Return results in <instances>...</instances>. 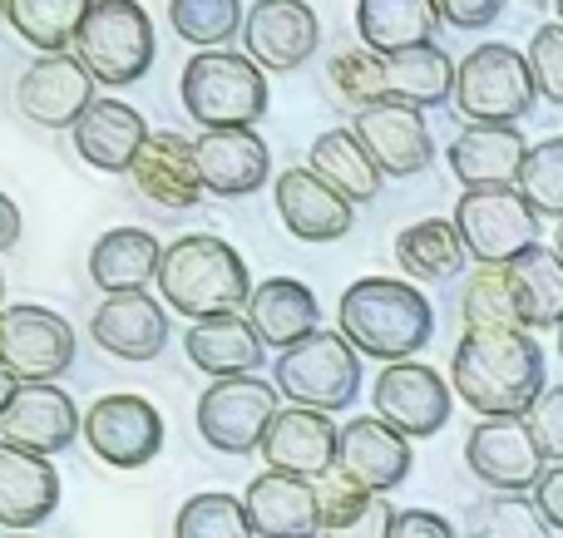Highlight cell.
I'll return each mask as SVG.
<instances>
[{
    "mask_svg": "<svg viewBox=\"0 0 563 538\" xmlns=\"http://www.w3.org/2000/svg\"><path fill=\"white\" fill-rule=\"evenodd\" d=\"M336 332L371 361H416L435 336V306L400 277H361L341 292Z\"/></svg>",
    "mask_w": 563,
    "mask_h": 538,
    "instance_id": "7a4b0ae2",
    "label": "cell"
},
{
    "mask_svg": "<svg viewBox=\"0 0 563 538\" xmlns=\"http://www.w3.org/2000/svg\"><path fill=\"white\" fill-rule=\"evenodd\" d=\"M460 316L465 332H529L509 267H475L460 292Z\"/></svg>",
    "mask_w": 563,
    "mask_h": 538,
    "instance_id": "d590c367",
    "label": "cell"
},
{
    "mask_svg": "<svg viewBox=\"0 0 563 538\" xmlns=\"http://www.w3.org/2000/svg\"><path fill=\"white\" fill-rule=\"evenodd\" d=\"M390 538H455V524L435 509H400Z\"/></svg>",
    "mask_w": 563,
    "mask_h": 538,
    "instance_id": "c3c4849f",
    "label": "cell"
},
{
    "mask_svg": "<svg viewBox=\"0 0 563 538\" xmlns=\"http://www.w3.org/2000/svg\"><path fill=\"white\" fill-rule=\"evenodd\" d=\"M184 351H188V361L203 376H213V381H238V376H253L257 366H263L267 346L243 312H228V316L188 322Z\"/></svg>",
    "mask_w": 563,
    "mask_h": 538,
    "instance_id": "f546056e",
    "label": "cell"
},
{
    "mask_svg": "<svg viewBox=\"0 0 563 538\" xmlns=\"http://www.w3.org/2000/svg\"><path fill=\"white\" fill-rule=\"evenodd\" d=\"M164 306L184 312L188 322L203 316L247 312L253 302V277L238 247H228L213 233H184L164 247V272H158Z\"/></svg>",
    "mask_w": 563,
    "mask_h": 538,
    "instance_id": "3957f363",
    "label": "cell"
},
{
    "mask_svg": "<svg viewBox=\"0 0 563 538\" xmlns=\"http://www.w3.org/2000/svg\"><path fill=\"white\" fill-rule=\"evenodd\" d=\"M336 470L346 480H356L371 494H390L410 480L416 470V450L400 430H390L380 415H356L341 425V445H336Z\"/></svg>",
    "mask_w": 563,
    "mask_h": 538,
    "instance_id": "2e32d148",
    "label": "cell"
},
{
    "mask_svg": "<svg viewBox=\"0 0 563 538\" xmlns=\"http://www.w3.org/2000/svg\"><path fill=\"white\" fill-rule=\"evenodd\" d=\"M396 262L410 282H450L465 272L470 247L460 237L455 217H420L396 233Z\"/></svg>",
    "mask_w": 563,
    "mask_h": 538,
    "instance_id": "1f68e13d",
    "label": "cell"
},
{
    "mask_svg": "<svg viewBox=\"0 0 563 538\" xmlns=\"http://www.w3.org/2000/svg\"><path fill=\"white\" fill-rule=\"evenodd\" d=\"M529 69H534V85L549 104H563V25H539L529 40Z\"/></svg>",
    "mask_w": 563,
    "mask_h": 538,
    "instance_id": "7bdbcfd3",
    "label": "cell"
},
{
    "mask_svg": "<svg viewBox=\"0 0 563 538\" xmlns=\"http://www.w3.org/2000/svg\"><path fill=\"white\" fill-rule=\"evenodd\" d=\"M273 203H277L282 227L297 243H341L356 227V203H346L311 168H282L273 183Z\"/></svg>",
    "mask_w": 563,
    "mask_h": 538,
    "instance_id": "ac0fdd59",
    "label": "cell"
},
{
    "mask_svg": "<svg viewBox=\"0 0 563 538\" xmlns=\"http://www.w3.org/2000/svg\"><path fill=\"white\" fill-rule=\"evenodd\" d=\"M247 519L257 538H317L321 534V504L317 484L297 480V474L263 470L243 494Z\"/></svg>",
    "mask_w": 563,
    "mask_h": 538,
    "instance_id": "484cf974",
    "label": "cell"
},
{
    "mask_svg": "<svg viewBox=\"0 0 563 538\" xmlns=\"http://www.w3.org/2000/svg\"><path fill=\"white\" fill-rule=\"evenodd\" d=\"M282 411L277 385L257 381V376H238V381H213L198 395V435L208 450L218 455H253L263 450L267 430H273Z\"/></svg>",
    "mask_w": 563,
    "mask_h": 538,
    "instance_id": "9c48e42d",
    "label": "cell"
},
{
    "mask_svg": "<svg viewBox=\"0 0 563 538\" xmlns=\"http://www.w3.org/2000/svg\"><path fill=\"white\" fill-rule=\"evenodd\" d=\"M525 421H529V435H534L539 455H544L549 464H563V385H549Z\"/></svg>",
    "mask_w": 563,
    "mask_h": 538,
    "instance_id": "f6af8a7d",
    "label": "cell"
},
{
    "mask_svg": "<svg viewBox=\"0 0 563 538\" xmlns=\"http://www.w3.org/2000/svg\"><path fill=\"white\" fill-rule=\"evenodd\" d=\"M69 55L95 75V85L124 89L154 69V55H158L154 20H148V10L139 0H95V10H89Z\"/></svg>",
    "mask_w": 563,
    "mask_h": 538,
    "instance_id": "5b68a950",
    "label": "cell"
},
{
    "mask_svg": "<svg viewBox=\"0 0 563 538\" xmlns=\"http://www.w3.org/2000/svg\"><path fill=\"white\" fill-rule=\"evenodd\" d=\"M539 85L529 55L515 45H479L460 59L455 69V99L450 104L470 124H519L534 109Z\"/></svg>",
    "mask_w": 563,
    "mask_h": 538,
    "instance_id": "52a82bcc",
    "label": "cell"
},
{
    "mask_svg": "<svg viewBox=\"0 0 563 538\" xmlns=\"http://www.w3.org/2000/svg\"><path fill=\"white\" fill-rule=\"evenodd\" d=\"M529 148L534 144H525V128L515 124H470L450 144V173L460 178L465 193H475V188H515L519 173H525Z\"/></svg>",
    "mask_w": 563,
    "mask_h": 538,
    "instance_id": "603a6c76",
    "label": "cell"
},
{
    "mask_svg": "<svg viewBox=\"0 0 563 538\" xmlns=\"http://www.w3.org/2000/svg\"><path fill=\"white\" fill-rule=\"evenodd\" d=\"M20 243V208L10 203V193H0V253Z\"/></svg>",
    "mask_w": 563,
    "mask_h": 538,
    "instance_id": "f907efd6",
    "label": "cell"
},
{
    "mask_svg": "<svg viewBox=\"0 0 563 538\" xmlns=\"http://www.w3.org/2000/svg\"><path fill=\"white\" fill-rule=\"evenodd\" d=\"M95 99V75L75 55H40L15 79V109L40 128H75Z\"/></svg>",
    "mask_w": 563,
    "mask_h": 538,
    "instance_id": "5bb4252c",
    "label": "cell"
},
{
    "mask_svg": "<svg viewBox=\"0 0 563 538\" xmlns=\"http://www.w3.org/2000/svg\"><path fill=\"white\" fill-rule=\"evenodd\" d=\"M519 193L539 217H559L563 223V138H544L529 148L525 173H519Z\"/></svg>",
    "mask_w": 563,
    "mask_h": 538,
    "instance_id": "ab89813d",
    "label": "cell"
},
{
    "mask_svg": "<svg viewBox=\"0 0 563 538\" xmlns=\"http://www.w3.org/2000/svg\"><path fill=\"white\" fill-rule=\"evenodd\" d=\"M559 361H563V322H559Z\"/></svg>",
    "mask_w": 563,
    "mask_h": 538,
    "instance_id": "db71d44e",
    "label": "cell"
},
{
    "mask_svg": "<svg viewBox=\"0 0 563 538\" xmlns=\"http://www.w3.org/2000/svg\"><path fill=\"white\" fill-rule=\"evenodd\" d=\"M450 385L479 421H525L544 385L534 332H465L450 356Z\"/></svg>",
    "mask_w": 563,
    "mask_h": 538,
    "instance_id": "6da1fadb",
    "label": "cell"
},
{
    "mask_svg": "<svg viewBox=\"0 0 563 538\" xmlns=\"http://www.w3.org/2000/svg\"><path fill=\"white\" fill-rule=\"evenodd\" d=\"M321 40L317 10L307 0H257L243 20V49L267 69V75H291L311 59Z\"/></svg>",
    "mask_w": 563,
    "mask_h": 538,
    "instance_id": "9a60e30c",
    "label": "cell"
},
{
    "mask_svg": "<svg viewBox=\"0 0 563 538\" xmlns=\"http://www.w3.org/2000/svg\"><path fill=\"white\" fill-rule=\"evenodd\" d=\"M129 178H134L139 198H148L158 213H184V208H198V198L208 193L203 173H198V148L188 144L184 134H168V128L148 134L144 154L134 158Z\"/></svg>",
    "mask_w": 563,
    "mask_h": 538,
    "instance_id": "44dd1931",
    "label": "cell"
},
{
    "mask_svg": "<svg viewBox=\"0 0 563 538\" xmlns=\"http://www.w3.org/2000/svg\"><path fill=\"white\" fill-rule=\"evenodd\" d=\"M317 484V504H321V529H336V524H346V519H356L361 509H366L376 494L371 490H361L356 480H346L341 470H331V474H321V480H311Z\"/></svg>",
    "mask_w": 563,
    "mask_h": 538,
    "instance_id": "ee69618b",
    "label": "cell"
},
{
    "mask_svg": "<svg viewBox=\"0 0 563 538\" xmlns=\"http://www.w3.org/2000/svg\"><path fill=\"white\" fill-rule=\"evenodd\" d=\"M534 504H539V514L549 519V529L563 534V464H549L544 470V480L534 484Z\"/></svg>",
    "mask_w": 563,
    "mask_h": 538,
    "instance_id": "681fc988",
    "label": "cell"
},
{
    "mask_svg": "<svg viewBox=\"0 0 563 538\" xmlns=\"http://www.w3.org/2000/svg\"><path fill=\"white\" fill-rule=\"evenodd\" d=\"M529 5H554V0H529Z\"/></svg>",
    "mask_w": 563,
    "mask_h": 538,
    "instance_id": "9f6ffc18",
    "label": "cell"
},
{
    "mask_svg": "<svg viewBox=\"0 0 563 538\" xmlns=\"http://www.w3.org/2000/svg\"><path fill=\"white\" fill-rule=\"evenodd\" d=\"M0 20H5V0H0Z\"/></svg>",
    "mask_w": 563,
    "mask_h": 538,
    "instance_id": "680465c9",
    "label": "cell"
},
{
    "mask_svg": "<svg viewBox=\"0 0 563 538\" xmlns=\"http://www.w3.org/2000/svg\"><path fill=\"white\" fill-rule=\"evenodd\" d=\"M0 296H5V277H0Z\"/></svg>",
    "mask_w": 563,
    "mask_h": 538,
    "instance_id": "6f0895ef",
    "label": "cell"
},
{
    "mask_svg": "<svg viewBox=\"0 0 563 538\" xmlns=\"http://www.w3.org/2000/svg\"><path fill=\"white\" fill-rule=\"evenodd\" d=\"M554 10H559V25H563V0H554Z\"/></svg>",
    "mask_w": 563,
    "mask_h": 538,
    "instance_id": "11a10c76",
    "label": "cell"
},
{
    "mask_svg": "<svg viewBox=\"0 0 563 538\" xmlns=\"http://www.w3.org/2000/svg\"><path fill=\"white\" fill-rule=\"evenodd\" d=\"M440 20L455 30H485L505 15V0H435Z\"/></svg>",
    "mask_w": 563,
    "mask_h": 538,
    "instance_id": "7dc6e473",
    "label": "cell"
},
{
    "mask_svg": "<svg viewBox=\"0 0 563 538\" xmlns=\"http://www.w3.org/2000/svg\"><path fill=\"white\" fill-rule=\"evenodd\" d=\"M396 514L400 509H390L386 494H376V500H371L356 519L336 524V529H321V538H390V529H396Z\"/></svg>",
    "mask_w": 563,
    "mask_h": 538,
    "instance_id": "bcb514c9",
    "label": "cell"
},
{
    "mask_svg": "<svg viewBox=\"0 0 563 538\" xmlns=\"http://www.w3.org/2000/svg\"><path fill=\"white\" fill-rule=\"evenodd\" d=\"M243 316L253 322V332L263 336L267 351H277V356L321 332V302L297 277H267V282H257Z\"/></svg>",
    "mask_w": 563,
    "mask_h": 538,
    "instance_id": "4316f807",
    "label": "cell"
},
{
    "mask_svg": "<svg viewBox=\"0 0 563 538\" xmlns=\"http://www.w3.org/2000/svg\"><path fill=\"white\" fill-rule=\"evenodd\" d=\"M336 445H341V425L321 411L307 405H282L273 430L263 440V460L277 474H297V480H321L336 470Z\"/></svg>",
    "mask_w": 563,
    "mask_h": 538,
    "instance_id": "d6986e66",
    "label": "cell"
},
{
    "mask_svg": "<svg viewBox=\"0 0 563 538\" xmlns=\"http://www.w3.org/2000/svg\"><path fill=\"white\" fill-rule=\"evenodd\" d=\"M475 529L479 538H554L549 519L539 514L534 494H495L475 514Z\"/></svg>",
    "mask_w": 563,
    "mask_h": 538,
    "instance_id": "b9f144b4",
    "label": "cell"
},
{
    "mask_svg": "<svg viewBox=\"0 0 563 538\" xmlns=\"http://www.w3.org/2000/svg\"><path fill=\"white\" fill-rule=\"evenodd\" d=\"M164 272V243L148 227H109L95 247H89V282L104 296H129L158 287Z\"/></svg>",
    "mask_w": 563,
    "mask_h": 538,
    "instance_id": "83f0119b",
    "label": "cell"
},
{
    "mask_svg": "<svg viewBox=\"0 0 563 538\" xmlns=\"http://www.w3.org/2000/svg\"><path fill=\"white\" fill-rule=\"evenodd\" d=\"M15 538H40V534H15Z\"/></svg>",
    "mask_w": 563,
    "mask_h": 538,
    "instance_id": "91938a15",
    "label": "cell"
},
{
    "mask_svg": "<svg viewBox=\"0 0 563 538\" xmlns=\"http://www.w3.org/2000/svg\"><path fill=\"white\" fill-rule=\"evenodd\" d=\"M371 405L376 415L400 430L406 440H430L450 425V411H455V385L435 371V366L420 361H396L380 366L376 385H371Z\"/></svg>",
    "mask_w": 563,
    "mask_h": 538,
    "instance_id": "8fae6325",
    "label": "cell"
},
{
    "mask_svg": "<svg viewBox=\"0 0 563 538\" xmlns=\"http://www.w3.org/2000/svg\"><path fill=\"white\" fill-rule=\"evenodd\" d=\"M168 20H174L178 40L198 49L233 45V35H243L247 5L243 0H168Z\"/></svg>",
    "mask_w": 563,
    "mask_h": 538,
    "instance_id": "f35d334b",
    "label": "cell"
},
{
    "mask_svg": "<svg viewBox=\"0 0 563 538\" xmlns=\"http://www.w3.org/2000/svg\"><path fill=\"white\" fill-rule=\"evenodd\" d=\"M440 5L435 0H356V35L371 55H400V49L435 45Z\"/></svg>",
    "mask_w": 563,
    "mask_h": 538,
    "instance_id": "4dcf8cb0",
    "label": "cell"
},
{
    "mask_svg": "<svg viewBox=\"0 0 563 538\" xmlns=\"http://www.w3.org/2000/svg\"><path fill=\"white\" fill-rule=\"evenodd\" d=\"M69 134H75L79 158L89 168H99V173H129L148 144L144 114L134 104H124V99H95V109Z\"/></svg>",
    "mask_w": 563,
    "mask_h": 538,
    "instance_id": "f1b7e54d",
    "label": "cell"
},
{
    "mask_svg": "<svg viewBox=\"0 0 563 538\" xmlns=\"http://www.w3.org/2000/svg\"><path fill=\"white\" fill-rule=\"evenodd\" d=\"M59 509V470L45 455L0 440V529L35 534Z\"/></svg>",
    "mask_w": 563,
    "mask_h": 538,
    "instance_id": "d4e9b609",
    "label": "cell"
},
{
    "mask_svg": "<svg viewBox=\"0 0 563 538\" xmlns=\"http://www.w3.org/2000/svg\"><path fill=\"white\" fill-rule=\"evenodd\" d=\"M351 128H356L361 148L376 158V168L386 178H416L435 164L430 124H426V114L410 104H390V99L386 104H371V109H361Z\"/></svg>",
    "mask_w": 563,
    "mask_h": 538,
    "instance_id": "e0dca14e",
    "label": "cell"
},
{
    "mask_svg": "<svg viewBox=\"0 0 563 538\" xmlns=\"http://www.w3.org/2000/svg\"><path fill=\"white\" fill-rule=\"evenodd\" d=\"M174 538H257V534H253V519H247V504L238 494L203 490L178 504Z\"/></svg>",
    "mask_w": 563,
    "mask_h": 538,
    "instance_id": "74e56055",
    "label": "cell"
},
{
    "mask_svg": "<svg viewBox=\"0 0 563 538\" xmlns=\"http://www.w3.org/2000/svg\"><path fill=\"white\" fill-rule=\"evenodd\" d=\"M15 391H20V381H15V376H10V366L0 361V415L10 411V401H15Z\"/></svg>",
    "mask_w": 563,
    "mask_h": 538,
    "instance_id": "816d5d0a",
    "label": "cell"
},
{
    "mask_svg": "<svg viewBox=\"0 0 563 538\" xmlns=\"http://www.w3.org/2000/svg\"><path fill=\"white\" fill-rule=\"evenodd\" d=\"M99 351L119 356V361H154L168 346V306L154 302L148 292H129V296H104L99 312L89 316Z\"/></svg>",
    "mask_w": 563,
    "mask_h": 538,
    "instance_id": "cb8c5ba5",
    "label": "cell"
},
{
    "mask_svg": "<svg viewBox=\"0 0 563 538\" xmlns=\"http://www.w3.org/2000/svg\"><path fill=\"white\" fill-rule=\"evenodd\" d=\"M455 227L479 267H509L529 247H539V213L525 203L519 188H475V193H460Z\"/></svg>",
    "mask_w": 563,
    "mask_h": 538,
    "instance_id": "ba28073f",
    "label": "cell"
},
{
    "mask_svg": "<svg viewBox=\"0 0 563 538\" xmlns=\"http://www.w3.org/2000/svg\"><path fill=\"white\" fill-rule=\"evenodd\" d=\"M95 0H5V20L40 55H69Z\"/></svg>",
    "mask_w": 563,
    "mask_h": 538,
    "instance_id": "e575fe53",
    "label": "cell"
},
{
    "mask_svg": "<svg viewBox=\"0 0 563 538\" xmlns=\"http://www.w3.org/2000/svg\"><path fill=\"white\" fill-rule=\"evenodd\" d=\"M178 99L208 134V128H257L267 119L273 89H267V69L247 49H198L184 65Z\"/></svg>",
    "mask_w": 563,
    "mask_h": 538,
    "instance_id": "277c9868",
    "label": "cell"
},
{
    "mask_svg": "<svg viewBox=\"0 0 563 538\" xmlns=\"http://www.w3.org/2000/svg\"><path fill=\"white\" fill-rule=\"evenodd\" d=\"M307 168L317 178H327V183L336 188L346 203H376V198H380V178H386L376 168V158L361 148L356 128H327V134H317Z\"/></svg>",
    "mask_w": 563,
    "mask_h": 538,
    "instance_id": "836d02e7",
    "label": "cell"
},
{
    "mask_svg": "<svg viewBox=\"0 0 563 538\" xmlns=\"http://www.w3.org/2000/svg\"><path fill=\"white\" fill-rule=\"evenodd\" d=\"M509 277H515L519 306H525V326H554L563 322V257L554 247H529L519 262H509Z\"/></svg>",
    "mask_w": 563,
    "mask_h": 538,
    "instance_id": "8d00e7d4",
    "label": "cell"
},
{
    "mask_svg": "<svg viewBox=\"0 0 563 538\" xmlns=\"http://www.w3.org/2000/svg\"><path fill=\"white\" fill-rule=\"evenodd\" d=\"M554 253L563 257V223H559V233H554Z\"/></svg>",
    "mask_w": 563,
    "mask_h": 538,
    "instance_id": "f5cc1de1",
    "label": "cell"
},
{
    "mask_svg": "<svg viewBox=\"0 0 563 538\" xmlns=\"http://www.w3.org/2000/svg\"><path fill=\"white\" fill-rule=\"evenodd\" d=\"M455 59L440 45H420V49H400L386 55V99L390 104H410V109H435L455 99Z\"/></svg>",
    "mask_w": 563,
    "mask_h": 538,
    "instance_id": "d6a6232c",
    "label": "cell"
},
{
    "mask_svg": "<svg viewBox=\"0 0 563 538\" xmlns=\"http://www.w3.org/2000/svg\"><path fill=\"white\" fill-rule=\"evenodd\" d=\"M465 464L495 494H534V484L549 470L529 435V421H479L465 440Z\"/></svg>",
    "mask_w": 563,
    "mask_h": 538,
    "instance_id": "4fadbf2b",
    "label": "cell"
},
{
    "mask_svg": "<svg viewBox=\"0 0 563 538\" xmlns=\"http://www.w3.org/2000/svg\"><path fill=\"white\" fill-rule=\"evenodd\" d=\"M75 435H85V415L59 385H20L10 411L0 415V440L20 445L30 455H45V460L69 450Z\"/></svg>",
    "mask_w": 563,
    "mask_h": 538,
    "instance_id": "ffe728a7",
    "label": "cell"
},
{
    "mask_svg": "<svg viewBox=\"0 0 563 538\" xmlns=\"http://www.w3.org/2000/svg\"><path fill=\"white\" fill-rule=\"evenodd\" d=\"M273 385L287 405H307V411L336 415V411H346L361 391V351L341 332H317L301 346L277 356Z\"/></svg>",
    "mask_w": 563,
    "mask_h": 538,
    "instance_id": "8992f818",
    "label": "cell"
},
{
    "mask_svg": "<svg viewBox=\"0 0 563 538\" xmlns=\"http://www.w3.org/2000/svg\"><path fill=\"white\" fill-rule=\"evenodd\" d=\"M0 361L20 385H55L75 366V332L59 312L20 302L0 312Z\"/></svg>",
    "mask_w": 563,
    "mask_h": 538,
    "instance_id": "30bf717a",
    "label": "cell"
},
{
    "mask_svg": "<svg viewBox=\"0 0 563 538\" xmlns=\"http://www.w3.org/2000/svg\"><path fill=\"white\" fill-rule=\"evenodd\" d=\"M327 79L346 104H356V114L371 104H386V59L371 55V49H341V55H331Z\"/></svg>",
    "mask_w": 563,
    "mask_h": 538,
    "instance_id": "60d3db41",
    "label": "cell"
},
{
    "mask_svg": "<svg viewBox=\"0 0 563 538\" xmlns=\"http://www.w3.org/2000/svg\"><path fill=\"white\" fill-rule=\"evenodd\" d=\"M203 188L218 198H247L273 173V148L257 128H208L194 138Z\"/></svg>",
    "mask_w": 563,
    "mask_h": 538,
    "instance_id": "7402d4cb",
    "label": "cell"
},
{
    "mask_svg": "<svg viewBox=\"0 0 563 538\" xmlns=\"http://www.w3.org/2000/svg\"><path fill=\"white\" fill-rule=\"evenodd\" d=\"M85 445L109 470H144L164 450V415L144 395H99L85 411Z\"/></svg>",
    "mask_w": 563,
    "mask_h": 538,
    "instance_id": "7c38bea8",
    "label": "cell"
}]
</instances>
